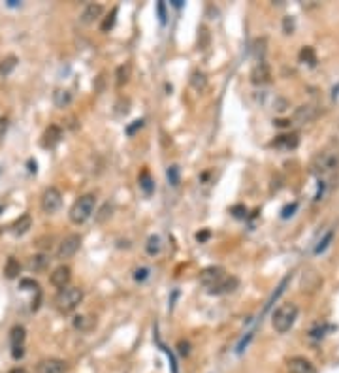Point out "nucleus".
<instances>
[{"instance_id": "f257e3e1", "label": "nucleus", "mask_w": 339, "mask_h": 373, "mask_svg": "<svg viewBox=\"0 0 339 373\" xmlns=\"http://www.w3.org/2000/svg\"><path fill=\"white\" fill-rule=\"evenodd\" d=\"M309 170L317 177H324V175H330V173H336L339 170V149L328 147V149L319 151L315 157L311 158Z\"/></svg>"}, {"instance_id": "f03ea898", "label": "nucleus", "mask_w": 339, "mask_h": 373, "mask_svg": "<svg viewBox=\"0 0 339 373\" xmlns=\"http://www.w3.org/2000/svg\"><path fill=\"white\" fill-rule=\"evenodd\" d=\"M298 318V305L292 301H286L279 305L271 315V326L277 334H286L294 326Z\"/></svg>"}, {"instance_id": "7ed1b4c3", "label": "nucleus", "mask_w": 339, "mask_h": 373, "mask_svg": "<svg viewBox=\"0 0 339 373\" xmlns=\"http://www.w3.org/2000/svg\"><path fill=\"white\" fill-rule=\"evenodd\" d=\"M94 207H96V196H94V194L89 192V194L79 196L77 200L72 204L70 213H68L72 224H77V226H79V224H85V223L93 217Z\"/></svg>"}, {"instance_id": "20e7f679", "label": "nucleus", "mask_w": 339, "mask_h": 373, "mask_svg": "<svg viewBox=\"0 0 339 373\" xmlns=\"http://www.w3.org/2000/svg\"><path fill=\"white\" fill-rule=\"evenodd\" d=\"M83 301V290L79 287H66L55 296V307L60 313H72Z\"/></svg>"}, {"instance_id": "39448f33", "label": "nucleus", "mask_w": 339, "mask_h": 373, "mask_svg": "<svg viewBox=\"0 0 339 373\" xmlns=\"http://www.w3.org/2000/svg\"><path fill=\"white\" fill-rule=\"evenodd\" d=\"M60 205H62V194H60V190H58L56 186L45 188L42 194V200H40V207H42L43 213H45V215H53V213H56V211L60 209Z\"/></svg>"}, {"instance_id": "423d86ee", "label": "nucleus", "mask_w": 339, "mask_h": 373, "mask_svg": "<svg viewBox=\"0 0 339 373\" xmlns=\"http://www.w3.org/2000/svg\"><path fill=\"white\" fill-rule=\"evenodd\" d=\"M79 247H81V236H79V234H70V236H66V238L60 242L58 249H56V259L58 260L72 259V257L79 251Z\"/></svg>"}, {"instance_id": "0eeeda50", "label": "nucleus", "mask_w": 339, "mask_h": 373, "mask_svg": "<svg viewBox=\"0 0 339 373\" xmlns=\"http://www.w3.org/2000/svg\"><path fill=\"white\" fill-rule=\"evenodd\" d=\"M225 275H226V272L221 268V266H209V268H206V270H202V272H200L198 281H200V285H202V287L209 292L215 285H219V283H221V279H223Z\"/></svg>"}, {"instance_id": "6e6552de", "label": "nucleus", "mask_w": 339, "mask_h": 373, "mask_svg": "<svg viewBox=\"0 0 339 373\" xmlns=\"http://www.w3.org/2000/svg\"><path fill=\"white\" fill-rule=\"evenodd\" d=\"M320 287H322V277H320V273L317 272V270L309 268V270H305V272L301 273L300 288L303 292H317Z\"/></svg>"}, {"instance_id": "1a4fd4ad", "label": "nucleus", "mask_w": 339, "mask_h": 373, "mask_svg": "<svg viewBox=\"0 0 339 373\" xmlns=\"http://www.w3.org/2000/svg\"><path fill=\"white\" fill-rule=\"evenodd\" d=\"M251 81L254 85H266L271 81V68L266 60H258L251 70Z\"/></svg>"}, {"instance_id": "9d476101", "label": "nucleus", "mask_w": 339, "mask_h": 373, "mask_svg": "<svg viewBox=\"0 0 339 373\" xmlns=\"http://www.w3.org/2000/svg\"><path fill=\"white\" fill-rule=\"evenodd\" d=\"M68 366L60 358H43L36 364V373H66Z\"/></svg>"}, {"instance_id": "9b49d317", "label": "nucleus", "mask_w": 339, "mask_h": 373, "mask_svg": "<svg viewBox=\"0 0 339 373\" xmlns=\"http://www.w3.org/2000/svg\"><path fill=\"white\" fill-rule=\"evenodd\" d=\"M70 279H72V270L68 266H64V264L55 268V270L51 272V275H49V283L55 288H58V290L68 287V285H70Z\"/></svg>"}, {"instance_id": "f8f14e48", "label": "nucleus", "mask_w": 339, "mask_h": 373, "mask_svg": "<svg viewBox=\"0 0 339 373\" xmlns=\"http://www.w3.org/2000/svg\"><path fill=\"white\" fill-rule=\"evenodd\" d=\"M317 115H319V110H317L315 106L303 104V106L296 108V112L292 115V123H294V125H307V123L317 119Z\"/></svg>"}, {"instance_id": "ddd939ff", "label": "nucleus", "mask_w": 339, "mask_h": 373, "mask_svg": "<svg viewBox=\"0 0 339 373\" xmlns=\"http://www.w3.org/2000/svg\"><path fill=\"white\" fill-rule=\"evenodd\" d=\"M238 287H240V279H238L236 275H228V273H226L225 277L221 279V283L215 285V287L209 290V294H217V296H221V294H230V292H234Z\"/></svg>"}, {"instance_id": "4468645a", "label": "nucleus", "mask_w": 339, "mask_h": 373, "mask_svg": "<svg viewBox=\"0 0 339 373\" xmlns=\"http://www.w3.org/2000/svg\"><path fill=\"white\" fill-rule=\"evenodd\" d=\"M102 14H104V6L98 4V2H91V4L85 6V10L81 12L79 21H81L83 25H93L96 19L102 17Z\"/></svg>"}, {"instance_id": "2eb2a0df", "label": "nucleus", "mask_w": 339, "mask_h": 373, "mask_svg": "<svg viewBox=\"0 0 339 373\" xmlns=\"http://www.w3.org/2000/svg\"><path fill=\"white\" fill-rule=\"evenodd\" d=\"M49 255H45V253H36V255H32L30 259L27 260V270L28 272H34V273H40V272H45L47 268H49Z\"/></svg>"}, {"instance_id": "dca6fc26", "label": "nucleus", "mask_w": 339, "mask_h": 373, "mask_svg": "<svg viewBox=\"0 0 339 373\" xmlns=\"http://www.w3.org/2000/svg\"><path fill=\"white\" fill-rule=\"evenodd\" d=\"M60 140H62V129L58 127V125H49L45 132H43V147H47V149H53L56 145L60 144Z\"/></svg>"}, {"instance_id": "f3484780", "label": "nucleus", "mask_w": 339, "mask_h": 373, "mask_svg": "<svg viewBox=\"0 0 339 373\" xmlns=\"http://www.w3.org/2000/svg\"><path fill=\"white\" fill-rule=\"evenodd\" d=\"M288 373H317V368L307 358L294 356L288 360Z\"/></svg>"}, {"instance_id": "a211bd4d", "label": "nucleus", "mask_w": 339, "mask_h": 373, "mask_svg": "<svg viewBox=\"0 0 339 373\" xmlns=\"http://www.w3.org/2000/svg\"><path fill=\"white\" fill-rule=\"evenodd\" d=\"M30 228H32V217H30V213H23L19 219H15L10 230L14 236H25Z\"/></svg>"}, {"instance_id": "6ab92c4d", "label": "nucleus", "mask_w": 339, "mask_h": 373, "mask_svg": "<svg viewBox=\"0 0 339 373\" xmlns=\"http://www.w3.org/2000/svg\"><path fill=\"white\" fill-rule=\"evenodd\" d=\"M298 144H300V140H298L296 134H281V136L275 138L273 147L282 149V151H292V149H296L298 147Z\"/></svg>"}, {"instance_id": "aec40b11", "label": "nucleus", "mask_w": 339, "mask_h": 373, "mask_svg": "<svg viewBox=\"0 0 339 373\" xmlns=\"http://www.w3.org/2000/svg\"><path fill=\"white\" fill-rule=\"evenodd\" d=\"M74 100V96H72V93L68 89H55V93H53V104H55L58 110H64V108H68Z\"/></svg>"}, {"instance_id": "412c9836", "label": "nucleus", "mask_w": 339, "mask_h": 373, "mask_svg": "<svg viewBox=\"0 0 339 373\" xmlns=\"http://www.w3.org/2000/svg\"><path fill=\"white\" fill-rule=\"evenodd\" d=\"M25 339H27V330H25V326H21V324L14 326L12 332H10V343H12V347H23Z\"/></svg>"}, {"instance_id": "4be33fe9", "label": "nucleus", "mask_w": 339, "mask_h": 373, "mask_svg": "<svg viewBox=\"0 0 339 373\" xmlns=\"http://www.w3.org/2000/svg\"><path fill=\"white\" fill-rule=\"evenodd\" d=\"M17 62H19V58L15 57V55H8V57H4L0 60V77H6V75H10V74L14 72L15 68H17Z\"/></svg>"}, {"instance_id": "5701e85b", "label": "nucleus", "mask_w": 339, "mask_h": 373, "mask_svg": "<svg viewBox=\"0 0 339 373\" xmlns=\"http://www.w3.org/2000/svg\"><path fill=\"white\" fill-rule=\"evenodd\" d=\"M130 74H132V66H130V62L121 64V66L117 68V72H115V83H117V87L127 85L128 79H130Z\"/></svg>"}, {"instance_id": "b1692460", "label": "nucleus", "mask_w": 339, "mask_h": 373, "mask_svg": "<svg viewBox=\"0 0 339 373\" xmlns=\"http://www.w3.org/2000/svg\"><path fill=\"white\" fill-rule=\"evenodd\" d=\"M190 85H192V89L198 91V93H204V91L207 89V77H206V74L200 72V70L192 72V75H190Z\"/></svg>"}, {"instance_id": "393cba45", "label": "nucleus", "mask_w": 339, "mask_h": 373, "mask_svg": "<svg viewBox=\"0 0 339 373\" xmlns=\"http://www.w3.org/2000/svg\"><path fill=\"white\" fill-rule=\"evenodd\" d=\"M94 326V318H91V317L87 315H77L74 318V328L79 332H89L91 328Z\"/></svg>"}, {"instance_id": "a878e982", "label": "nucleus", "mask_w": 339, "mask_h": 373, "mask_svg": "<svg viewBox=\"0 0 339 373\" xmlns=\"http://www.w3.org/2000/svg\"><path fill=\"white\" fill-rule=\"evenodd\" d=\"M21 272V264L14 259V257H10L8 262H6V266H4V273H6V277L8 279H15L17 275Z\"/></svg>"}, {"instance_id": "bb28decb", "label": "nucleus", "mask_w": 339, "mask_h": 373, "mask_svg": "<svg viewBox=\"0 0 339 373\" xmlns=\"http://www.w3.org/2000/svg\"><path fill=\"white\" fill-rule=\"evenodd\" d=\"M140 188L147 194V196H151L153 194V190H155V183H153V179H151V175L149 172H141L140 175Z\"/></svg>"}, {"instance_id": "cd10ccee", "label": "nucleus", "mask_w": 339, "mask_h": 373, "mask_svg": "<svg viewBox=\"0 0 339 373\" xmlns=\"http://www.w3.org/2000/svg\"><path fill=\"white\" fill-rule=\"evenodd\" d=\"M117 14H119V10H117V8H112V12L104 17V21H102V25H100V30H102V32H110V30L115 27Z\"/></svg>"}, {"instance_id": "c85d7f7f", "label": "nucleus", "mask_w": 339, "mask_h": 373, "mask_svg": "<svg viewBox=\"0 0 339 373\" xmlns=\"http://www.w3.org/2000/svg\"><path fill=\"white\" fill-rule=\"evenodd\" d=\"M166 177H168L170 185L171 186H177L181 183V170H179V166L177 164H171L168 166V170H166Z\"/></svg>"}, {"instance_id": "c756f323", "label": "nucleus", "mask_w": 339, "mask_h": 373, "mask_svg": "<svg viewBox=\"0 0 339 373\" xmlns=\"http://www.w3.org/2000/svg\"><path fill=\"white\" fill-rule=\"evenodd\" d=\"M160 249H162L160 238H158V236H151V238L147 240V243H145V251H147V255L155 257V255H158V253H160Z\"/></svg>"}, {"instance_id": "7c9ffc66", "label": "nucleus", "mask_w": 339, "mask_h": 373, "mask_svg": "<svg viewBox=\"0 0 339 373\" xmlns=\"http://www.w3.org/2000/svg\"><path fill=\"white\" fill-rule=\"evenodd\" d=\"M300 60H301V62H307V64H311V66H315V64H317V55H315V49L309 47V45L301 47V51H300Z\"/></svg>"}, {"instance_id": "2f4dec72", "label": "nucleus", "mask_w": 339, "mask_h": 373, "mask_svg": "<svg viewBox=\"0 0 339 373\" xmlns=\"http://www.w3.org/2000/svg\"><path fill=\"white\" fill-rule=\"evenodd\" d=\"M112 211H113V205L110 204V202H106V204L100 207L98 213H94V221H96L98 224L106 223V219H110V217H112Z\"/></svg>"}, {"instance_id": "473e14b6", "label": "nucleus", "mask_w": 339, "mask_h": 373, "mask_svg": "<svg viewBox=\"0 0 339 373\" xmlns=\"http://www.w3.org/2000/svg\"><path fill=\"white\" fill-rule=\"evenodd\" d=\"M209 42H211L209 30L206 29V27H200V29H198V47H200V49H207V47H209Z\"/></svg>"}, {"instance_id": "72a5a7b5", "label": "nucleus", "mask_w": 339, "mask_h": 373, "mask_svg": "<svg viewBox=\"0 0 339 373\" xmlns=\"http://www.w3.org/2000/svg\"><path fill=\"white\" fill-rule=\"evenodd\" d=\"M290 279H292V275H286V277H284V279H282V281H281V285H279V287H277V290H275V292H273V296H271V298H269V301H268V303H266V309H268L269 305H271V303H273V301L277 300V298H279V296H281L282 292H284V288H286V285H288V283H290Z\"/></svg>"}, {"instance_id": "f704fd0d", "label": "nucleus", "mask_w": 339, "mask_h": 373, "mask_svg": "<svg viewBox=\"0 0 339 373\" xmlns=\"http://www.w3.org/2000/svg\"><path fill=\"white\" fill-rule=\"evenodd\" d=\"M254 57L258 58V60H264V53H266V38H260V40H256L254 42Z\"/></svg>"}, {"instance_id": "c9c22d12", "label": "nucleus", "mask_w": 339, "mask_h": 373, "mask_svg": "<svg viewBox=\"0 0 339 373\" xmlns=\"http://www.w3.org/2000/svg\"><path fill=\"white\" fill-rule=\"evenodd\" d=\"M332 240H334V230H330V232L326 234L324 238H322V240L319 242V245L315 247V253H317V255H319V253H324L326 249H328V245H330V242H332Z\"/></svg>"}, {"instance_id": "e433bc0d", "label": "nucleus", "mask_w": 339, "mask_h": 373, "mask_svg": "<svg viewBox=\"0 0 339 373\" xmlns=\"http://www.w3.org/2000/svg\"><path fill=\"white\" fill-rule=\"evenodd\" d=\"M230 213L236 217V219H245V215H247V209H245V205L238 204V205H232Z\"/></svg>"}, {"instance_id": "4c0bfd02", "label": "nucleus", "mask_w": 339, "mask_h": 373, "mask_svg": "<svg viewBox=\"0 0 339 373\" xmlns=\"http://www.w3.org/2000/svg\"><path fill=\"white\" fill-rule=\"evenodd\" d=\"M8 129H10V119H8V117H0V142L4 140Z\"/></svg>"}, {"instance_id": "58836bf2", "label": "nucleus", "mask_w": 339, "mask_h": 373, "mask_svg": "<svg viewBox=\"0 0 339 373\" xmlns=\"http://www.w3.org/2000/svg\"><path fill=\"white\" fill-rule=\"evenodd\" d=\"M282 29H284V34H292L294 32V19L288 15V17H284V21H282Z\"/></svg>"}, {"instance_id": "ea45409f", "label": "nucleus", "mask_w": 339, "mask_h": 373, "mask_svg": "<svg viewBox=\"0 0 339 373\" xmlns=\"http://www.w3.org/2000/svg\"><path fill=\"white\" fill-rule=\"evenodd\" d=\"M147 277H149V270H147V268H138L136 273H134V279H136V281H140V283L141 281H145Z\"/></svg>"}, {"instance_id": "a19ab883", "label": "nucleus", "mask_w": 339, "mask_h": 373, "mask_svg": "<svg viewBox=\"0 0 339 373\" xmlns=\"http://www.w3.org/2000/svg\"><path fill=\"white\" fill-rule=\"evenodd\" d=\"M141 127H143V121L138 119V121H134L130 127H127V134L128 136H134V134H136V130H140Z\"/></svg>"}, {"instance_id": "79ce46f5", "label": "nucleus", "mask_w": 339, "mask_h": 373, "mask_svg": "<svg viewBox=\"0 0 339 373\" xmlns=\"http://www.w3.org/2000/svg\"><path fill=\"white\" fill-rule=\"evenodd\" d=\"M324 332H326V326H320V328H313L309 332V337L311 339H320V337H324Z\"/></svg>"}, {"instance_id": "37998d69", "label": "nucleus", "mask_w": 339, "mask_h": 373, "mask_svg": "<svg viewBox=\"0 0 339 373\" xmlns=\"http://www.w3.org/2000/svg\"><path fill=\"white\" fill-rule=\"evenodd\" d=\"M286 106H288V102L284 100V98H277V100L273 102V108H275L279 113H282V112L286 110Z\"/></svg>"}, {"instance_id": "c03bdc74", "label": "nucleus", "mask_w": 339, "mask_h": 373, "mask_svg": "<svg viewBox=\"0 0 339 373\" xmlns=\"http://www.w3.org/2000/svg\"><path fill=\"white\" fill-rule=\"evenodd\" d=\"M209 238H211V232H209V230H202V232H198L196 234V240L200 242V243H206Z\"/></svg>"}, {"instance_id": "a18cd8bd", "label": "nucleus", "mask_w": 339, "mask_h": 373, "mask_svg": "<svg viewBox=\"0 0 339 373\" xmlns=\"http://www.w3.org/2000/svg\"><path fill=\"white\" fill-rule=\"evenodd\" d=\"M251 339H253V332H249V334H247V337H245V339H241V343L238 345V353H243V351L247 349V345H249Z\"/></svg>"}, {"instance_id": "49530a36", "label": "nucleus", "mask_w": 339, "mask_h": 373, "mask_svg": "<svg viewBox=\"0 0 339 373\" xmlns=\"http://www.w3.org/2000/svg\"><path fill=\"white\" fill-rule=\"evenodd\" d=\"M296 207H298L296 202H294L292 205H286V207L282 209V215H281V217H282V219H288V217H290L292 213H294V211H296Z\"/></svg>"}, {"instance_id": "de8ad7c7", "label": "nucleus", "mask_w": 339, "mask_h": 373, "mask_svg": "<svg viewBox=\"0 0 339 373\" xmlns=\"http://www.w3.org/2000/svg\"><path fill=\"white\" fill-rule=\"evenodd\" d=\"M12 356H14V360H21L25 356V349L23 347H14L12 349Z\"/></svg>"}, {"instance_id": "09e8293b", "label": "nucleus", "mask_w": 339, "mask_h": 373, "mask_svg": "<svg viewBox=\"0 0 339 373\" xmlns=\"http://www.w3.org/2000/svg\"><path fill=\"white\" fill-rule=\"evenodd\" d=\"M177 347H179V353H181L183 356H187V354L190 353V345L187 343V341H179V345H177Z\"/></svg>"}, {"instance_id": "8fccbe9b", "label": "nucleus", "mask_w": 339, "mask_h": 373, "mask_svg": "<svg viewBox=\"0 0 339 373\" xmlns=\"http://www.w3.org/2000/svg\"><path fill=\"white\" fill-rule=\"evenodd\" d=\"M158 15H160V21L166 23V12H164V2H158Z\"/></svg>"}, {"instance_id": "3c124183", "label": "nucleus", "mask_w": 339, "mask_h": 373, "mask_svg": "<svg viewBox=\"0 0 339 373\" xmlns=\"http://www.w3.org/2000/svg\"><path fill=\"white\" fill-rule=\"evenodd\" d=\"M273 123H275L277 127H281V129H286V127H290V125H292V123H290V121H286V119H281V121H273Z\"/></svg>"}, {"instance_id": "603ef678", "label": "nucleus", "mask_w": 339, "mask_h": 373, "mask_svg": "<svg viewBox=\"0 0 339 373\" xmlns=\"http://www.w3.org/2000/svg\"><path fill=\"white\" fill-rule=\"evenodd\" d=\"M8 6H10V8H15V6H19V2H17V0H8Z\"/></svg>"}, {"instance_id": "864d4df0", "label": "nucleus", "mask_w": 339, "mask_h": 373, "mask_svg": "<svg viewBox=\"0 0 339 373\" xmlns=\"http://www.w3.org/2000/svg\"><path fill=\"white\" fill-rule=\"evenodd\" d=\"M173 6H175V8H181V6H183V2H181V0H173Z\"/></svg>"}, {"instance_id": "5fc2aeb1", "label": "nucleus", "mask_w": 339, "mask_h": 373, "mask_svg": "<svg viewBox=\"0 0 339 373\" xmlns=\"http://www.w3.org/2000/svg\"><path fill=\"white\" fill-rule=\"evenodd\" d=\"M336 91H339V87H338V89H336ZM336 91H334V93H336Z\"/></svg>"}]
</instances>
